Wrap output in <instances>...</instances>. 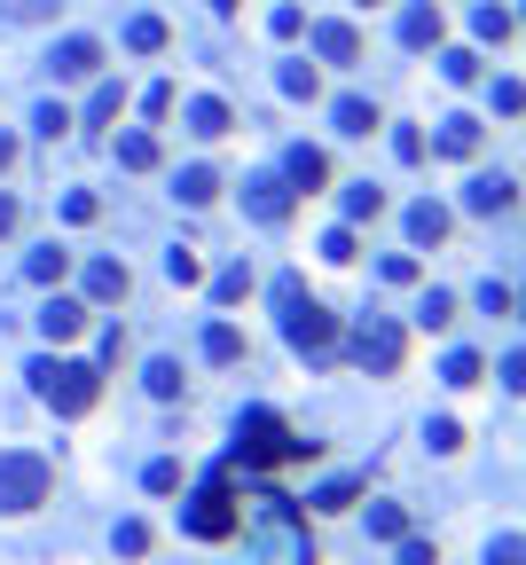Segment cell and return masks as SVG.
Instances as JSON below:
<instances>
[{
  "mask_svg": "<svg viewBox=\"0 0 526 565\" xmlns=\"http://www.w3.org/2000/svg\"><path fill=\"white\" fill-rule=\"evenodd\" d=\"M24 377H31V393H40L55 416H87L94 401H103V370H94V361H72V354H40Z\"/></svg>",
  "mask_w": 526,
  "mask_h": 565,
  "instance_id": "6da1fadb",
  "label": "cell"
},
{
  "mask_svg": "<svg viewBox=\"0 0 526 565\" xmlns=\"http://www.w3.org/2000/svg\"><path fill=\"white\" fill-rule=\"evenodd\" d=\"M236 463H259V472H283V463H307L315 455V440H299L275 409H244L236 416V448H228Z\"/></svg>",
  "mask_w": 526,
  "mask_h": 565,
  "instance_id": "7a4b0ae2",
  "label": "cell"
},
{
  "mask_svg": "<svg viewBox=\"0 0 526 565\" xmlns=\"http://www.w3.org/2000/svg\"><path fill=\"white\" fill-rule=\"evenodd\" d=\"M55 495V463L48 455H31V448H9L0 455V511L24 518V511H40Z\"/></svg>",
  "mask_w": 526,
  "mask_h": 565,
  "instance_id": "3957f363",
  "label": "cell"
},
{
  "mask_svg": "<svg viewBox=\"0 0 526 565\" xmlns=\"http://www.w3.org/2000/svg\"><path fill=\"white\" fill-rule=\"evenodd\" d=\"M228 472H236V455H220V472L205 479V495H196V503L181 511V526H189V535H205V542H228V535L244 526L236 495H228Z\"/></svg>",
  "mask_w": 526,
  "mask_h": 565,
  "instance_id": "277c9868",
  "label": "cell"
},
{
  "mask_svg": "<svg viewBox=\"0 0 526 565\" xmlns=\"http://www.w3.org/2000/svg\"><path fill=\"white\" fill-rule=\"evenodd\" d=\"M401 354H409V330L393 322V314H370V322L354 330V361L370 377H393V370H401Z\"/></svg>",
  "mask_w": 526,
  "mask_h": 565,
  "instance_id": "5b68a950",
  "label": "cell"
},
{
  "mask_svg": "<svg viewBox=\"0 0 526 565\" xmlns=\"http://www.w3.org/2000/svg\"><path fill=\"white\" fill-rule=\"evenodd\" d=\"M283 338H291V354H331L338 346V314L331 307H315V298L299 291V298H291V307H283Z\"/></svg>",
  "mask_w": 526,
  "mask_h": 565,
  "instance_id": "8992f818",
  "label": "cell"
},
{
  "mask_svg": "<svg viewBox=\"0 0 526 565\" xmlns=\"http://www.w3.org/2000/svg\"><path fill=\"white\" fill-rule=\"evenodd\" d=\"M291 196H299V189H291L283 174H252V181H244V213L268 220V228H283V220H291Z\"/></svg>",
  "mask_w": 526,
  "mask_h": 565,
  "instance_id": "52a82bcc",
  "label": "cell"
},
{
  "mask_svg": "<svg viewBox=\"0 0 526 565\" xmlns=\"http://www.w3.org/2000/svg\"><path fill=\"white\" fill-rule=\"evenodd\" d=\"M448 40V16H440V0H409V9H401V48H440Z\"/></svg>",
  "mask_w": 526,
  "mask_h": 565,
  "instance_id": "ba28073f",
  "label": "cell"
},
{
  "mask_svg": "<svg viewBox=\"0 0 526 565\" xmlns=\"http://www.w3.org/2000/svg\"><path fill=\"white\" fill-rule=\"evenodd\" d=\"M55 79H94L103 72V40H87V31H72V40H55Z\"/></svg>",
  "mask_w": 526,
  "mask_h": 565,
  "instance_id": "9c48e42d",
  "label": "cell"
},
{
  "mask_svg": "<svg viewBox=\"0 0 526 565\" xmlns=\"http://www.w3.org/2000/svg\"><path fill=\"white\" fill-rule=\"evenodd\" d=\"M79 330H87V298H63V291H55L48 307H40V338H48V346H72Z\"/></svg>",
  "mask_w": 526,
  "mask_h": 565,
  "instance_id": "30bf717a",
  "label": "cell"
},
{
  "mask_svg": "<svg viewBox=\"0 0 526 565\" xmlns=\"http://www.w3.org/2000/svg\"><path fill=\"white\" fill-rule=\"evenodd\" d=\"M511 205H518L511 174H479V181L464 189V213H479V220H496V213H511Z\"/></svg>",
  "mask_w": 526,
  "mask_h": 565,
  "instance_id": "8fae6325",
  "label": "cell"
},
{
  "mask_svg": "<svg viewBox=\"0 0 526 565\" xmlns=\"http://www.w3.org/2000/svg\"><path fill=\"white\" fill-rule=\"evenodd\" d=\"M307 40L322 63H361V31L354 24H307Z\"/></svg>",
  "mask_w": 526,
  "mask_h": 565,
  "instance_id": "7c38bea8",
  "label": "cell"
},
{
  "mask_svg": "<svg viewBox=\"0 0 526 565\" xmlns=\"http://www.w3.org/2000/svg\"><path fill=\"white\" fill-rule=\"evenodd\" d=\"M181 126H189L196 142H220V134H228V126H236V118H228V103H220V94H196V103L181 111Z\"/></svg>",
  "mask_w": 526,
  "mask_h": 565,
  "instance_id": "4fadbf2b",
  "label": "cell"
},
{
  "mask_svg": "<svg viewBox=\"0 0 526 565\" xmlns=\"http://www.w3.org/2000/svg\"><path fill=\"white\" fill-rule=\"evenodd\" d=\"M134 291V275H126V259H87V298L94 307H111V298Z\"/></svg>",
  "mask_w": 526,
  "mask_h": 565,
  "instance_id": "5bb4252c",
  "label": "cell"
},
{
  "mask_svg": "<svg viewBox=\"0 0 526 565\" xmlns=\"http://www.w3.org/2000/svg\"><path fill=\"white\" fill-rule=\"evenodd\" d=\"M479 134H487V126L472 111H448L440 118V157H479Z\"/></svg>",
  "mask_w": 526,
  "mask_h": 565,
  "instance_id": "9a60e30c",
  "label": "cell"
},
{
  "mask_svg": "<svg viewBox=\"0 0 526 565\" xmlns=\"http://www.w3.org/2000/svg\"><path fill=\"white\" fill-rule=\"evenodd\" d=\"M448 228H456L448 205H433V196H424V205H409V244H448Z\"/></svg>",
  "mask_w": 526,
  "mask_h": 565,
  "instance_id": "2e32d148",
  "label": "cell"
},
{
  "mask_svg": "<svg viewBox=\"0 0 526 565\" xmlns=\"http://www.w3.org/2000/svg\"><path fill=\"white\" fill-rule=\"evenodd\" d=\"M283 181L315 196L322 181H331V157H322V150H307V142H299V150H291V165H283Z\"/></svg>",
  "mask_w": 526,
  "mask_h": 565,
  "instance_id": "e0dca14e",
  "label": "cell"
},
{
  "mask_svg": "<svg viewBox=\"0 0 526 565\" xmlns=\"http://www.w3.org/2000/svg\"><path fill=\"white\" fill-rule=\"evenodd\" d=\"M244 354H252V346H244V330H236V322H213V330H205V361H220V370H236Z\"/></svg>",
  "mask_w": 526,
  "mask_h": 565,
  "instance_id": "ac0fdd59",
  "label": "cell"
},
{
  "mask_svg": "<svg viewBox=\"0 0 526 565\" xmlns=\"http://www.w3.org/2000/svg\"><path fill=\"white\" fill-rule=\"evenodd\" d=\"M331 118H338V134H377V126H385L377 103H361V94H338V111H331Z\"/></svg>",
  "mask_w": 526,
  "mask_h": 565,
  "instance_id": "d6986e66",
  "label": "cell"
},
{
  "mask_svg": "<svg viewBox=\"0 0 526 565\" xmlns=\"http://www.w3.org/2000/svg\"><path fill=\"white\" fill-rule=\"evenodd\" d=\"M479 377H487V361H479L472 346H456V354L440 361V385H456V393H464V385H479Z\"/></svg>",
  "mask_w": 526,
  "mask_h": 565,
  "instance_id": "ffe728a7",
  "label": "cell"
},
{
  "mask_svg": "<svg viewBox=\"0 0 526 565\" xmlns=\"http://www.w3.org/2000/svg\"><path fill=\"white\" fill-rule=\"evenodd\" d=\"M142 385L157 393V401H181V361H174V354H157L150 370H142Z\"/></svg>",
  "mask_w": 526,
  "mask_h": 565,
  "instance_id": "44dd1931",
  "label": "cell"
},
{
  "mask_svg": "<svg viewBox=\"0 0 526 565\" xmlns=\"http://www.w3.org/2000/svg\"><path fill=\"white\" fill-rule=\"evenodd\" d=\"M174 189H181V205H213V196H220V174H213V165H189Z\"/></svg>",
  "mask_w": 526,
  "mask_h": 565,
  "instance_id": "7402d4cb",
  "label": "cell"
},
{
  "mask_svg": "<svg viewBox=\"0 0 526 565\" xmlns=\"http://www.w3.org/2000/svg\"><path fill=\"white\" fill-rule=\"evenodd\" d=\"M118 111H126V87H118V79H103V87H94V103H87V118H79V126H111Z\"/></svg>",
  "mask_w": 526,
  "mask_h": 565,
  "instance_id": "603a6c76",
  "label": "cell"
},
{
  "mask_svg": "<svg viewBox=\"0 0 526 565\" xmlns=\"http://www.w3.org/2000/svg\"><path fill=\"white\" fill-rule=\"evenodd\" d=\"M118 165L126 174H150L157 165V134H118Z\"/></svg>",
  "mask_w": 526,
  "mask_h": 565,
  "instance_id": "cb8c5ba5",
  "label": "cell"
},
{
  "mask_svg": "<svg viewBox=\"0 0 526 565\" xmlns=\"http://www.w3.org/2000/svg\"><path fill=\"white\" fill-rule=\"evenodd\" d=\"M472 24H479V40H496V48H503L511 31H518V24H511V9H503V0H479V16H472Z\"/></svg>",
  "mask_w": 526,
  "mask_h": 565,
  "instance_id": "d4e9b609",
  "label": "cell"
},
{
  "mask_svg": "<svg viewBox=\"0 0 526 565\" xmlns=\"http://www.w3.org/2000/svg\"><path fill=\"white\" fill-rule=\"evenodd\" d=\"M440 79H448V87H472V79H479V55H472V48H440Z\"/></svg>",
  "mask_w": 526,
  "mask_h": 565,
  "instance_id": "484cf974",
  "label": "cell"
},
{
  "mask_svg": "<svg viewBox=\"0 0 526 565\" xmlns=\"http://www.w3.org/2000/svg\"><path fill=\"white\" fill-rule=\"evenodd\" d=\"M370 535H377V542H401V535H409V511H401V503H370Z\"/></svg>",
  "mask_w": 526,
  "mask_h": 565,
  "instance_id": "4316f807",
  "label": "cell"
},
{
  "mask_svg": "<svg viewBox=\"0 0 526 565\" xmlns=\"http://www.w3.org/2000/svg\"><path fill=\"white\" fill-rule=\"evenodd\" d=\"M456 322V291H424V307H416V330H448Z\"/></svg>",
  "mask_w": 526,
  "mask_h": 565,
  "instance_id": "83f0119b",
  "label": "cell"
},
{
  "mask_svg": "<svg viewBox=\"0 0 526 565\" xmlns=\"http://www.w3.org/2000/svg\"><path fill=\"white\" fill-rule=\"evenodd\" d=\"M63 9H72V0H0V16H16V24H48Z\"/></svg>",
  "mask_w": 526,
  "mask_h": 565,
  "instance_id": "f1b7e54d",
  "label": "cell"
},
{
  "mask_svg": "<svg viewBox=\"0 0 526 565\" xmlns=\"http://www.w3.org/2000/svg\"><path fill=\"white\" fill-rule=\"evenodd\" d=\"M63 268H72V252H55V244L24 259V275H31V283H63Z\"/></svg>",
  "mask_w": 526,
  "mask_h": 565,
  "instance_id": "f546056e",
  "label": "cell"
},
{
  "mask_svg": "<svg viewBox=\"0 0 526 565\" xmlns=\"http://www.w3.org/2000/svg\"><path fill=\"white\" fill-rule=\"evenodd\" d=\"M126 48H134V55H157V48H166V24H157V16H134V24H126Z\"/></svg>",
  "mask_w": 526,
  "mask_h": 565,
  "instance_id": "4dcf8cb0",
  "label": "cell"
},
{
  "mask_svg": "<svg viewBox=\"0 0 526 565\" xmlns=\"http://www.w3.org/2000/svg\"><path fill=\"white\" fill-rule=\"evenodd\" d=\"M424 448H433V455H456V448H464V424H456V416H433V424H424Z\"/></svg>",
  "mask_w": 526,
  "mask_h": 565,
  "instance_id": "1f68e13d",
  "label": "cell"
},
{
  "mask_svg": "<svg viewBox=\"0 0 526 565\" xmlns=\"http://www.w3.org/2000/svg\"><path fill=\"white\" fill-rule=\"evenodd\" d=\"M111 550H118V557H142V550H150V526H142V518H118V526H111Z\"/></svg>",
  "mask_w": 526,
  "mask_h": 565,
  "instance_id": "d6a6232c",
  "label": "cell"
},
{
  "mask_svg": "<svg viewBox=\"0 0 526 565\" xmlns=\"http://www.w3.org/2000/svg\"><path fill=\"white\" fill-rule=\"evenodd\" d=\"M315 63H283V94H291V103H315Z\"/></svg>",
  "mask_w": 526,
  "mask_h": 565,
  "instance_id": "836d02e7",
  "label": "cell"
},
{
  "mask_svg": "<svg viewBox=\"0 0 526 565\" xmlns=\"http://www.w3.org/2000/svg\"><path fill=\"white\" fill-rule=\"evenodd\" d=\"M377 213H385V189H370V181L346 189V220H377Z\"/></svg>",
  "mask_w": 526,
  "mask_h": 565,
  "instance_id": "e575fe53",
  "label": "cell"
},
{
  "mask_svg": "<svg viewBox=\"0 0 526 565\" xmlns=\"http://www.w3.org/2000/svg\"><path fill=\"white\" fill-rule=\"evenodd\" d=\"M142 487H150V495H181V463H174V455H157L150 472H142Z\"/></svg>",
  "mask_w": 526,
  "mask_h": 565,
  "instance_id": "d590c367",
  "label": "cell"
},
{
  "mask_svg": "<svg viewBox=\"0 0 526 565\" xmlns=\"http://www.w3.org/2000/svg\"><path fill=\"white\" fill-rule=\"evenodd\" d=\"M354 503H361V479H331L315 495V511H354Z\"/></svg>",
  "mask_w": 526,
  "mask_h": 565,
  "instance_id": "8d00e7d4",
  "label": "cell"
},
{
  "mask_svg": "<svg viewBox=\"0 0 526 565\" xmlns=\"http://www.w3.org/2000/svg\"><path fill=\"white\" fill-rule=\"evenodd\" d=\"M322 259H331V268H354V259H361L354 228H331V236H322Z\"/></svg>",
  "mask_w": 526,
  "mask_h": 565,
  "instance_id": "74e56055",
  "label": "cell"
},
{
  "mask_svg": "<svg viewBox=\"0 0 526 565\" xmlns=\"http://www.w3.org/2000/svg\"><path fill=\"white\" fill-rule=\"evenodd\" d=\"M213 298H220V307H236V298H252V268H228V275L213 283Z\"/></svg>",
  "mask_w": 526,
  "mask_h": 565,
  "instance_id": "f35d334b",
  "label": "cell"
},
{
  "mask_svg": "<svg viewBox=\"0 0 526 565\" xmlns=\"http://www.w3.org/2000/svg\"><path fill=\"white\" fill-rule=\"evenodd\" d=\"M166 275H174V283L189 291L196 275H205V268H196V252H189V244H174V252H166Z\"/></svg>",
  "mask_w": 526,
  "mask_h": 565,
  "instance_id": "ab89813d",
  "label": "cell"
},
{
  "mask_svg": "<svg viewBox=\"0 0 526 565\" xmlns=\"http://www.w3.org/2000/svg\"><path fill=\"white\" fill-rule=\"evenodd\" d=\"M268 31H275V40H299V31H307V9H291V0H283V9L268 16Z\"/></svg>",
  "mask_w": 526,
  "mask_h": 565,
  "instance_id": "60d3db41",
  "label": "cell"
},
{
  "mask_svg": "<svg viewBox=\"0 0 526 565\" xmlns=\"http://www.w3.org/2000/svg\"><path fill=\"white\" fill-rule=\"evenodd\" d=\"M94 213H103V205H94V189H72V196H63V220H72V228H87Z\"/></svg>",
  "mask_w": 526,
  "mask_h": 565,
  "instance_id": "b9f144b4",
  "label": "cell"
},
{
  "mask_svg": "<svg viewBox=\"0 0 526 565\" xmlns=\"http://www.w3.org/2000/svg\"><path fill=\"white\" fill-rule=\"evenodd\" d=\"M393 157H401V165H424V134H416V126H401V134H393Z\"/></svg>",
  "mask_w": 526,
  "mask_h": 565,
  "instance_id": "7bdbcfd3",
  "label": "cell"
},
{
  "mask_svg": "<svg viewBox=\"0 0 526 565\" xmlns=\"http://www.w3.org/2000/svg\"><path fill=\"white\" fill-rule=\"evenodd\" d=\"M393 550H401V565H440V550H433V542H416V535H401Z\"/></svg>",
  "mask_w": 526,
  "mask_h": 565,
  "instance_id": "ee69618b",
  "label": "cell"
},
{
  "mask_svg": "<svg viewBox=\"0 0 526 565\" xmlns=\"http://www.w3.org/2000/svg\"><path fill=\"white\" fill-rule=\"evenodd\" d=\"M518 557H526L518 535H496V542H487V565H518Z\"/></svg>",
  "mask_w": 526,
  "mask_h": 565,
  "instance_id": "f6af8a7d",
  "label": "cell"
},
{
  "mask_svg": "<svg viewBox=\"0 0 526 565\" xmlns=\"http://www.w3.org/2000/svg\"><path fill=\"white\" fill-rule=\"evenodd\" d=\"M142 111H150V118H174V79H157V87L142 94Z\"/></svg>",
  "mask_w": 526,
  "mask_h": 565,
  "instance_id": "bcb514c9",
  "label": "cell"
},
{
  "mask_svg": "<svg viewBox=\"0 0 526 565\" xmlns=\"http://www.w3.org/2000/svg\"><path fill=\"white\" fill-rule=\"evenodd\" d=\"M40 134H48V142H63V134H72V111L48 103V111H40Z\"/></svg>",
  "mask_w": 526,
  "mask_h": 565,
  "instance_id": "7dc6e473",
  "label": "cell"
},
{
  "mask_svg": "<svg viewBox=\"0 0 526 565\" xmlns=\"http://www.w3.org/2000/svg\"><path fill=\"white\" fill-rule=\"evenodd\" d=\"M377 275H385V283H416V259H409V252H393V259H385Z\"/></svg>",
  "mask_w": 526,
  "mask_h": 565,
  "instance_id": "c3c4849f",
  "label": "cell"
},
{
  "mask_svg": "<svg viewBox=\"0 0 526 565\" xmlns=\"http://www.w3.org/2000/svg\"><path fill=\"white\" fill-rule=\"evenodd\" d=\"M479 307L487 314H511V283H479Z\"/></svg>",
  "mask_w": 526,
  "mask_h": 565,
  "instance_id": "681fc988",
  "label": "cell"
},
{
  "mask_svg": "<svg viewBox=\"0 0 526 565\" xmlns=\"http://www.w3.org/2000/svg\"><path fill=\"white\" fill-rule=\"evenodd\" d=\"M518 103H526L518 79H496V111H503V118H518Z\"/></svg>",
  "mask_w": 526,
  "mask_h": 565,
  "instance_id": "f907efd6",
  "label": "cell"
},
{
  "mask_svg": "<svg viewBox=\"0 0 526 565\" xmlns=\"http://www.w3.org/2000/svg\"><path fill=\"white\" fill-rule=\"evenodd\" d=\"M0 236H16V196L0 189Z\"/></svg>",
  "mask_w": 526,
  "mask_h": 565,
  "instance_id": "816d5d0a",
  "label": "cell"
},
{
  "mask_svg": "<svg viewBox=\"0 0 526 565\" xmlns=\"http://www.w3.org/2000/svg\"><path fill=\"white\" fill-rule=\"evenodd\" d=\"M9 165H16V134H0V174H9Z\"/></svg>",
  "mask_w": 526,
  "mask_h": 565,
  "instance_id": "f5cc1de1",
  "label": "cell"
},
{
  "mask_svg": "<svg viewBox=\"0 0 526 565\" xmlns=\"http://www.w3.org/2000/svg\"><path fill=\"white\" fill-rule=\"evenodd\" d=\"M236 9H244V0H213V16H236Z\"/></svg>",
  "mask_w": 526,
  "mask_h": 565,
  "instance_id": "db71d44e",
  "label": "cell"
},
{
  "mask_svg": "<svg viewBox=\"0 0 526 565\" xmlns=\"http://www.w3.org/2000/svg\"><path fill=\"white\" fill-rule=\"evenodd\" d=\"M354 9H385V0H354Z\"/></svg>",
  "mask_w": 526,
  "mask_h": 565,
  "instance_id": "11a10c76",
  "label": "cell"
}]
</instances>
